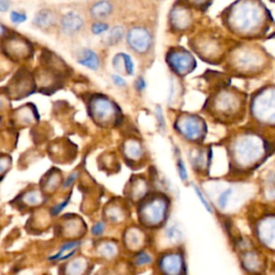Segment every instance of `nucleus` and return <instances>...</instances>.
<instances>
[{
    "mask_svg": "<svg viewBox=\"0 0 275 275\" xmlns=\"http://www.w3.org/2000/svg\"><path fill=\"white\" fill-rule=\"evenodd\" d=\"M113 12V5L107 0H100L95 2L90 8V13L94 16V19L98 21H104L109 18Z\"/></svg>",
    "mask_w": 275,
    "mask_h": 275,
    "instance_id": "4468645a",
    "label": "nucleus"
},
{
    "mask_svg": "<svg viewBox=\"0 0 275 275\" xmlns=\"http://www.w3.org/2000/svg\"><path fill=\"white\" fill-rule=\"evenodd\" d=\"M84 21L83 18L77 12H68L64 14L61 20V28L63 34L68 36H73L83 28Z\"/></svg>",
    "mask_w": 275,
    "mask_h": 275,
    "instance_id": "423d86ee",
    "label": "nucleus"
},
{
    "mask_svg": "<svg viewBox=\"0 0 275 275\" xmlns=\"http://www.w3.org/2000/svg\"><path fill=\"white\" fill-rule=\"evenodd\" d=\"M179 130L182 132V134L188 139H192L199 136V131H200V126L196 118L192 117H186L182 118L179 122Z\"/></svg>",
    "mask_w": 275,
    "mask_h": 275,
    "instance_id": "f8f14e48",
    "label": "nucleus"
},
{
    "mask_svg": "<svg viewBox=\"0 0 275 275\" xmlns=\"http://www.w3.org/2000/svg\"><path fill=\"white\" fill-rule=\"evenodd\" d=\"M132 261H133V265L136 267L143 268V267H147V266L150 265V263L153 262V257L148 252L142 250L133 256Z\"/></svg>",
    "mask_w": 275,
    "mask_h": 275,
    "instance_id": "412c9836",
    "label": "nucleus"
},
{
    "mask_svg": "<svg viewBox=\"0 0 275 275\" xmlns=\"http://www.w3.org/2000/svg\"><path fill=\"white\" fill-rule=\"evenodd\" d=\"M113 66L120 73H127V63H126V54L120 53L113 59Z\"/></svg>",
    "mask_w": 275,
    "mask_h": 275,
    "instance_id": "5701e85b",
    "label": "nucleus"
},
{
    "mask_svg": "<svg viewBox=\"0 0 275 275\" xmlns=\"http://www.w3.org/2000/svg\"><path fill=\"white\" fill-rule=\"evenodd\" d=\"M158 267L164 275H182L183 259L179 254H169L160 258Z\"/></svg>",
    "mask_w": 275,
    "mask_h": 275,
    "instance_id": "39448f33",
    "label": "nucleus"
},
{
    "mask_svg": "<svg viewBox=\"0 0 275 275\" xmlns=\"http://www.w3.org/2000/svg\"><path fill=\"white\" fill-rule=\"evenodd\" d=\"M124 243L130 251H138L144 243V233L137 227H131L126 230L124 234Z\"/></svg>",
    "mask_w": 275,
    "mask_h": 275,
    "instance_id": "1a4fd4ad",
    "label": "nucleus"
},
{
    "mask_svg": "<svg viewBox=\"0 0 275 275\" xmlns=\"http://www.w3.org/2000/svg\"><path fill=\"white\" fill-rule=\"evenodd\" d=\"M11 21L14 24H21V23H24V21L27 20V15L25 13H21L19 12V11H12L11 12Z\"/></svg>",
    "mask_w": 275,
    "mask_h": 275,
    "instance_id": "7c9ffc66",
    "label": "nucleus"
},
{
    "mask_svg": "<svg viewBox=\"0 0 275 275\" xmlns=\"http://www.w3.org/2000/svg\"><path fill=\"white\" fill-rule=\"evenodd\" d=\"M180 233V231L176 229V227H170L167 229V236H168L169 239H175L176 235Z\"/></svg>",
    "mask_w": 275,
    "mask_h": 275,
    "instance_id": "c9c22d12",
    "label": "nucleus"
},
{
    "mask_svg": "<svg viewBox=\"0 0 275 275\" xmlns=\"http://www.w3.org/2000/svg\"><path fill=\"white\" fill-rule=\"evenodd\" d=\"M78 250H79V249H75V250H72V251L68 252L67 254H64V255L61 258V259H59V261H66V260H69L70 258L73 257V256L75 255V253L78 252ZM59 261H58V262H59Z\"/></svg>",
    "mask_w": 275,
    "mask_h": 275,
    "instance_id": "4c0bfd02",
    "label": "nucleus"
},
{
    "mask_svg": "<svg viewBox=\"0 0 275 275\" xmlns=\"http://www.w3.org/2000/svg\"><path fill=\"white\" fill-rule=\"evenodd\" d=\"M169 63L175 72L184 74L192 68L193 59L185 52H174L170 54Z\"/></svg>",
    "mask_w": 275,
    "mask_h": 275,
    "instance_id": "0eeeda50",
    "label": "nucleus"
},
{
    "mask_svg": "<svg viewBox=\"0 0 275 275\" xmlns=\"http://www.w3.org/2000/svg\"><path fill=\"white\" fill-rule=\"evenodd\" d=\"M81 244H82V242H81V241H77V240L68 241V242H66V243L62 244L61 247H59L58 252L55 253V254H54V255L48 257L47 260L51 261V262H58L59 259H61V258H62L64 254H67L68 252L72 251V250L79 249V247L81 246Z\"/></svg>",
    "mask_w": 275,
    "mask_h": 275,
    "instance_id": "6ab92c4d",
    "label": "nucleus"
},
{
    "mask_svg": "<svg viewBox=\"0 0 275 275\" xmlns=\"http://www.w3.org/2000/svg\"><path fill=\"white\" fill-rule=\"evenodd\" d=\"M11 165H12V160L8 155H0V180L2 179L3 175L10 170Z\"/></svg>",
    "mask_w": 275,
    "mask_h": 275,
    "instance_id": "bb28decb",
    "label": "nucleus"
},
{
    "mask_svg": "<svg viewBox=\"0 0 275 275\" xmlns=\"http://www.w3.org/2000/svg\"><path fill=\"white\" fill-rule=\"evenodd\" d=\"M111 78H112V81H113V83H114V85H116L117 87H125V86L127 85L126 83V81L124 80L121 75H118V74H112L111 75Z\"/></svg>",
    "mask_w": 275,
    "mask_h": 275,
    "instance_id": "72a5a7b5",
    "label": "nucleus"
},
{
    "mask_svg": "<svg viewBox=\"0 0 275 275\" xmlns=\"http://www.w3.org/2000/svg\"><path fill=\"white\" fill-rule=\"evenodd\" d=\"M243 10L241 11H235V21L239 27L242 28H250L252 29L255 24L260 21V13L259 10L257 8L252 7L250 4H244V7L242 8Z\"/></svg>",
    "mask_w": 275,
    "mask_h": 275,
    "instance_id": "20e7f679",
    "label": "nucleus"
},
{
    "mask_svg": "<svg viewBox=\"0 0 275 275\" xmlns=\"http://www.w3.org/2000/svg\"><path fill=\"white\" fill-rule=\"evenodd\" d=\"M188 18H190V15H188L186 11L175 10L173 12V18H172V20H173L175 26L182 27L183 28V27H185V25L188 23V20H190Z\"/></svg>",
    "mask_w": 275,
    "mask_h": 275,
    "instance_id": "4be33fe9",
    "label": "nucleus"
},
{
    "mask_svg": "<svg viewBox=\"0 0 275 275\" xmlns=\"http://www.w3.org/2000/svg\"><path fill=\"white\" fill-rule=\"evenodd\" d=\"M157 118H158L159 126L161 128H165V121H164V117H163V114H161V110L159 109V107H157Z\"/></svg>",
    "mask_w": 275,
    "mask_h": 275,
    "instance_id": "58836bf2",
    "label": "nucleus"
},
{
    "mask_svg": "<svg viewBox=\"0 0 275 275\" xmlns=\"http://www.w3.org/2000/svg\"><path fill=\"white\" fill-rule=\"evenodd\" d=\"M231 196H233V188H231V187L227 188V190H224L218 196L217 203H218V207L220 208V210H224V209H226V207L228 206Z\"/></svg>",
    "mask_w": 275,
    "mask_h": 275,
    "instance_id": "393cba45",
    "label": "nucleus"
},
{
    "mask_svg": "<svg viewBox=\"0 0 275 275\" xmlns=\"http://www.w3.org/2000/svg\"><path fill=\"white\" fill-rule=\"evenodd\" d=\"M56 23V15L52 10L43 9L35 16L34 24L40 29H47Z\"/></svg>",
    "mask_w": 275,
    "mask_h": 275,
    "instance_id": "ddd939ff",
    "label": "nucleus"
},
{
    "mask_svg": "<svg viewBox=\"0 0 275 275\" xmlns=\"http://www.w3.org/2000/svg\"><path fill=\"white\" fill-rule=\"evenodd\" d=\"M44 193L38 190H30L24 192L21 197V203L27 208H36L44 203Z\"/></svg>",
    "mask_w": 275,
    "mask_h": 275,
    "instance_id": "2eb2a0df",
    "label": "nucleus"
},
{
    "mask_svg": "<svg viewBox=\"0 0 275 275\" xmlns=\"http://www.w3.org/2000/svg\"><path fill=\"white\" fill-rule=\"evenodd\" d=\"M64 275H85L88 270V260L85 257H77L63 267Z\"/></svg>",
    "mask_w": 275,
    "mask_h": 275,
    "instance_id": "9d476101",
    "label": "nucleus"
},
{
    "mask_svg": "<svg viewBox=\"0 0 275 275\" xmlns=\"http://www.w3.org/2000/svg\"><path fill=\"white\" fill-rule=\"evenodd\" d=\"M176 167H177V171H179V175L181 177V180L182 181H186L187 180V170L185 168L184 161L182 160V158L177 159Z\"/></svg>",
    "mask_w": 275,
    "mask_h": 275,
    "instance_id": "2f4dec72",
    "label": "nucleus"
},
{
    "mask_svg": "<svg viewBox=\"0 0 275 275\" xmlns=\"http://www.w3.org/2000/svg\"><path fill=\"white\" fill-rule=\"evenodd\" d=\"M98 255L106 260H112L118 255V246L114 241L106 240L101 241L97 246Z\"/></svg>",
    "mask_w": 275,
    "mask_h": 275,
    "instance_id": "dca6fc26",
    "label": "nucleus"
},
{
    "mask_svg": "<svg viewBox=\"0 0 275 275\" xmlns=\"http://www.w3.org/2000/svg\"><path fill=\"white\" fill-rule=\"evenodd\" d=\"M61 184V175L53 173L50 176L47 177L45 181V187H44V191L45 192H52L55 190H57V187Z\"/></svg>",
    "mask_w": 275,
    "mask_h": 275,
    "instance_id": "b1692460",
    "label": "nucleus"
},
{
    "mask_svg": "<svg viewBox=\"0 0 275 275\" xmlns=\"http://www.w3.org/2000/svg\"><path fill=\"white\" fill-rule=\"evenodd\" d=\"M106 229V223L104 222V220H99V222H97L93 225V227H91L90 231H91V234H93L95 238H101V236L105 234Z\"/></svg>",
    "mask_w": 275,
    "mask_h": 275,
    "instance_id": "cd10ccee",
    "label": "nucleus"
},
{
    "mask_svg": "<svg viewBox=\"0 0 275 275\" xmlns=\"http://www.w3.org/2000/svg\"><path fill=\"white\" fill-rule=\"evenodd\" d=\"M79 176H80L79 172H72V173H70V174L66 177V180H64L63 183V185H62L63 190H68V188L72 187L74 183L77 182Z\"/></svg>",
    "mask_w": 275,
    "mask_h": 275,
    "instance_id": "c756f323",
    "label": "nucleus"
},
{
    "mask_svg": "<svg viewBox=\"0 0 275 275\" xmlns=\"http://www.w3.org/2000/svg\"><path fill=\"white\" fill-rule=\"evenodd\" d=\"M107 30H109V25H106L101 21H96V23H94L93 26H91V31H93V34L96 36L105 34Z\"/></svg>",
    "mask_w": 275,
    "mask_h": 275,
    "instance_id": "c85d7f7f",
    "label": "nucleus"
},
{
    "mask_svg": "<svg viewBox=\"0 0 275 275\" xmlns=\"http://www.w3.org/2000/svg\"><path fill=\"white\" fill-rule=\"evenodd\" d=\"M11 7L10 0H0V12H5Z\"/></svg>",
    "mask_w": 275,
    "mask_h": 275,
    "instance_id": "e433bc0d",
    "label": "nucleus"
},
{
    "mask_svg": "<svg viewBox=\"0 0 275 275\" xmlns=\"http://www.w3.org/2000/svg\"><path fill=\"white\" fill-rule=\"evenodd\" d=\"M124 36H125V29L123 26H114L113 28L109 31V34L106 36V44L109 45H115L120 42Z\"/></svg>",
    "mask_w": 275,
    "mask_h": 275,
    "instance_id": "aec40b11",
    "label": "nucleus"
},
{
    "mask_svg": "<svg viewBox=\"0 0 275 275\" xmlns=\"http://www.w3.org/2000/svg\"><path fill=\"white\" fill-rule=\"evenodd\" d=\"M78 63L82 66L88 68L90 70H97L100 67V58L97 55V53L90 48H83L81 50Z\"/></svg>",
    "mask_w": 275,
    "mask_h": 275,
    "instance_id": "9b49d317",
    "label": "nucleus"
},
{
    "mask_svg": "<svg viewBox=\"0 0 275 275\" xmlns=\"http://www.w3.org/2000/svg\"><path fill=\"white\" fill-rule=\"evenodd\" d=\"M5 35V28H4V26L0 24V37H2Z\"/></svg>",
    "mask_w": 275,
    "mask_h": 275,
    "instance_id": "ea45409f",
    "label": "nucleus"
},
{
    "mask_svg": "<svg viewBox=\"0 0 275 275\" xmlns=\"http://www.w3.org/2000/svg\"><path fill=\"white\" fill-rule=\"evenodd\" d=\"M148 192V184L143 179H134L132 180V186L129 188V195H130L131 200L139 201L141 198L147 196Z\"/></svg>",
    "mask_w": 275,
    "mask_h": 275,
    "instance_id": "f3484780",
    "label": "nucleus"
},
{
    "mask_svg": "<svg viewBox=\"0 0 275 275\" xmlns=\"http://www.w3.org/2000/svg\"><path fill=\"white\" fill-rule=\"evenodd\" d=\"M70 199H71V196H68L66 199H63V200L62 202H59L57 204H55V206H53L51 209H50V214H51V216L53 217H56L58 216L59 214H61L64 209H66L68 207V204L70 202Z\"/></svg>",
    "mask_w": 275,
    "mask_h": 275,
    "instance_id": "a878e982",
    "label": "nucleus"
},
{
    "mask_svg": "<svg viewBox=\"0 0 275 275\" xmlns=\"http://www.w3.org/2000/svg\"><path fill=\"white\" fill-rule=\"evenodd\" d=\"M106 220L113 224H120L125 218V211L120 204H111L105 211Z\"/></svg>",
    "mask_w": 275,
    "mask_h": 275,
    "instance_id": "a211bd4d",
    "label": "nucleus"
},
{
    "mask_svg": "<svg viewBox=\"0 0 275 275\" xmlns=\"http://www.w3.org/2000/svg\"><path fill=\"white\" fill-rule=\"evenodd\" d=\"M141 202L138 215L142 225L148 228H155L165 222L168 204L164 197L153 196Z\"/></svg>",
    "mask_w": 275,
    "mask_h": 275,
    "instance_id": "f257e3e1",
    "label": "nucleus"
},
{
    "mask_svg": "<svg viewBox=\"0 0 275 275\" xmlns=\"http://www.w3.org/2000/svg\"><path fill=\"white\" fill-rule=\"evenodd\" d=\"M123 154L128 163L132 161V163L136 164L139 160H141V158H143V145L136 139H128L123 144Z\"/></svg>",
    "mask_w": 275,
    "mask_h": 275,
    "instance_id": "6e6552de",
    "label": "nucleus"
},
{
    "mask_svg": "<svg viewBox=\"0 0 275 275\" xmlns=\"http://www.w3.org/2000/svg\"><path fill=\"white\" fill-rule=\"evenodd\" d=\"M193 190H195L198 198L200 199V201H201V203L203 204V207L207 209V211H208L209 213H212V208H211V206H210V203L208 202L207 199L204 198V196L202 195V191H201L200 190H199V188H198L197 186H193Z\"/></svg>",
    "mask_w": 275,
    "mask_h": 275,
    "instance_id": "473e14b6",
    "label": "nucleus"
},
{
    "mask_svg": "<svg viewBox=\"0 0 275 275\" xmlns=\"http://www.w3.org/2000/svg\"><path fill=\"white\" fill-rule=\"evenodd\" d=\"M89 114L100 126L113 125L118 120L116 105L105 96H97L90 101Z\"/></svg>",
    "mask_w": 275,
    "mask_h": 275,
    "instance_id": "f03ea898",
    "label": "nucleus"
},
{
    "mask_svg": "<svg viewBox=\"0 0 275 275\" xmlns=\"http://www.w3.org/2000/svg\"><path fill=\"white\" fill-rule=\"evenodd\" d=\"M128 44L132 51L139 54L147 53L152 45V37L149 31L143 27H133L127 36Z\"/></svg>",
    "mask_w": 275,
    "mask_h": 275,
    "instance_id": "7ed1b4c3",
    "label": "nucleus"
},
{
    "mask_svg": "<svg viewBox=\"0 0 275 275\" xmlns=\"http://www.w3.org/2000/svg\"><path fill=\"white\" fill-rule=\"evenodd\" d=\"M134 86H136V89L138 91H143L145 89V86H147V83H145V81H144L143 78L140 77L136 81V84H134Z\"/></svg>",
    "mask_w": 275,
    "mask_h": 275,
    "instance_id": "f704fd0d",
    "label": "nucleus"
}]
</instances>
